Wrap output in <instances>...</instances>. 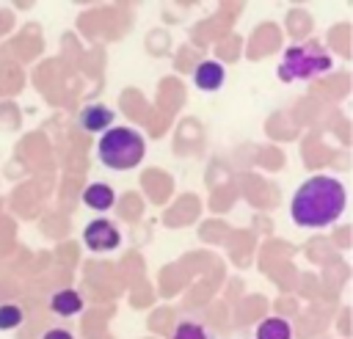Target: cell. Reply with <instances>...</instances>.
Returning a JSON list of instances; mask_svg holds the SVG:
<instances>
[{"mask_svg":"<svg viewBox=\"0 0 353 339\" xmlns=\"http://www.w3.org/2000/svg\"><path fill=\"white\" fill-rule=\"evenodd\" d=\"M99 163L113 171H130L141 165L146 154V141L138 130L132 127H108L97 143Z\"/></svg>","mask_w":353,"mask_h":339,"instance_id":"cell-2","label":"cell"},{"mask_svg":"<svg viewBox=\"0 0 353 339\" xmlns=\"http://www.w3.org/2000/svg\"><path fill=\"white\" fill-rule=\"evenodd\" d=\"M345 185L336 176L314 174L292 196L290 215L303 229H325L345 212Z\"/></svg>","mask_w":353,"mask_h":339,"instance_id":"cell-1","label":"cell"},{"mask_svg":"<svg viewBox=\"0 0 353 339\" xmlns=\"http://www.w3.org/2000/svg\"><path fill=\"white\" fill-rule=\"evenodd\" d=\"M226 80V66L218 61H201L193 72V83L199 85V91H218Z\"/></svg>","mask_w":353,"mask_h":339,"instance_id":"cell-6","label":"cell"},{"mask_svg":"<svg viewBox=\"0 0 353 339\" xmlns=\"http://www.w3.org/2000/svg\"><path fill=\"white\" fill-rule=\"evenodd\" d=\"M256 339H292V325L281 317H268L256 325Z\"/></svg>","mask_w":353,"mask_h":339,"instance_id":"cell-9","label":"cell"},{"mask_svg":"<svg viewBox=\"0 0 353 339\" xmlns=\"http://www.w3.org/2000/svg\"><path fill=\"white\" fill-rule=\"evenodd\" d=\"M41 339H74V333H72V331H66V328H50Z\"/></svg>","mask_w":353,"mask_h":339,"instance_id":"cell-12","label":"cell"},{"mask_svg":"<svg viewBox=\"0 0 353 339\" xmlns=\"http://www.w3.org/2000/svg\"><path fill=\"white\" fill-rule=\"evenodd\" d=\"M50 309L58 314V317H74L83 311V298L77 289H58L52 298H50Z\"/></svg>","mask_w":353,"mask_h":339,"instance_id":"cell-8","label":"cell"},{"mask_svg":"<svg viewBox=\"0 0 353 339\" xmlns=\"http://www.w3.org/2000/svg\"><path fill=\"white\" fill-rule=\"evenodd\" d=\"M22 322V309L17 303H3L0 306V328L3 331H11Z\"/></svg>","mask_w":353,"mask_h":339,"instance_id":"cell-11","label":"cell"},{"mask_svg":"<svg viewBox=\"0 0 353 339\" xmlns=\"http://www.w3.org/2000/svg\"><path fill=\"white\" fill-rule=\"evenodd\" d=\"M80 198H83L85 207H91V209H97V212H105V209L113 207L116 193H113L110 185H105V182H94V185H88V187L83 190Z\"/></svg>","mask_w":353,"mask_h":339,"instance_id":"cell-7","label":"cell"},{"mask_svg":"<svg viewBox=\"0 0 353 339\" xmlns=\"http://www.w3.org/2000/svg\"><path fill=\"white\" fill-rule=\"evenodd\" d=\"M83 243L88 245V251L105 254V251H116V248L121 245V234H119V229H116L110 220L97 218V220H91V223L83 229Z\"/></svg>","mask_w":353,"mask_h":339,"instance_id":"cell-4","label":"cell"},{"mask_svg":"<svg viewBox=\"0 0 353 339\" xmlns=\"http://www.w3.org/2000/svg\"><path fill=\"white\" fill-rule=\"evenodd\" d=\"M171 339H210V333L204 331V325L185 320V322L176 325V331L171 333Z\"/></svg>","mask_w":353,"mask_h":339,"instance_id":"cell-10","label":"cell"},{"mask_svg":"<svg viewBox=\"0 0 353 339\" xmlns=\"http://www.w3.org/2000/svg\"><path fill=\"white\" fill-rule=\"evenodd\" d=\"M331 55L320 44H292L284 50L279 63V80L295 83V80H312L317 74H325L331 69Z\"/></svg>","mask_w":353,"mask_h":339,"instance_id":"cell-3","label":"cell"},{"mask_svg":"<svg viewBox=\"0 0 353 339\" xmlns=\"http://www.w3.org/2000/svg\"><path fill=\"white\" fill-rule=\"evenodd\" d=\"M113 116H116V113H113L108 105L94 102V105H85V107L77 113V121H80V127L88 130V132H105L108 127H113Z\"/></svg>","mask_w":353,"mask_h":339,"instance_id":"cell-5","label":"cell"}]
</instances>
